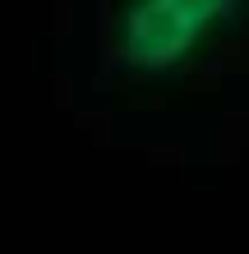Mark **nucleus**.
<instances>
[{"label":"nucleus","mask_w":249,"mask_h":254,"mask_svg":"<svg viewBox=\"0 0 249 254\" xmlns=\"http://www.w3.org/2000/svg\"><path fill=\"white\" fill-rule=\"evenodd\" d=\"M240 0H129L115 28L125 69L134 74H166L180 69L208 33L231 23Z\"/></svg>","instance_id":"1"}]
</instances>
